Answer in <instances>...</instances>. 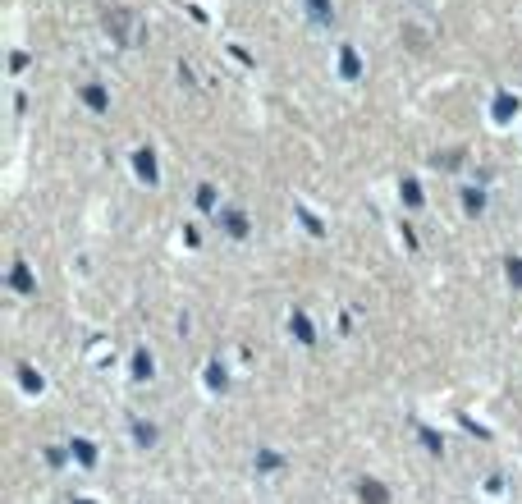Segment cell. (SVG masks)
I'll return each mask as SVG.
<instances>
[]
</instances>
